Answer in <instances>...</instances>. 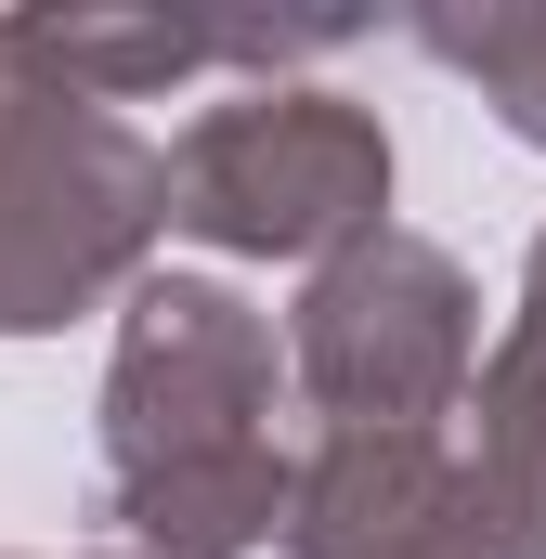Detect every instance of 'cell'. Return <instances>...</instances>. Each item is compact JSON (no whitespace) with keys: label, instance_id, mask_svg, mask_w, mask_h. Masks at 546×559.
I'll return each mask as SVG.
<instances>
[{"label":"cell","instance_id":"7","mask_svg":"<svg viewBox=\"0 0 546 559\" xmlns=\"http://www.w3.org/2000/svg\"><path fill=\"white\" fill-rule=\"evenodd\" d=\"M468 429H482L495 455H521V468L546 481V235H534V274H521V312H508V338L482 352Z\"/></svg>","mask_w":546,"mask_h":559},{"label":"cell","instance_id":"5","mask_svg":"<svg viewBox=\"0 0 546 559\" xmlns=\"http://www.w3.org/2000/svg\"><path fill=\"white\" fill-rule=\"evenodd\" d=\"M286 559H546V481L482 429H325Z\"/></svg>","mask_w":546,"mask_h":559},{"label":"cell","instance_id":"1","mask_svg":"<svg viewBox=\"0 0 546 559\" xmlns=\"http://www.w3.org/2000/svg\"><path fill=\"white\" fill-rule=\"evenodd\" d=\"M273 325L209 274L131 286L118 325V378H105V521L131 559H248L286 534L299 468L273 455Z\"/></svg>","mask_w":546,"mask_h":559},{"label":"cell","instance_id":"6","mask_svg":"<svg viewBox=\"0 0 546 559\" xmlns=\"http://www.w3.org/2000/svg\"><path fill=\"white\" fill-rule=\"evenodd\" d=\"M429 66H455L521 143H546V0H482V13H416L404 26Z\"/></svg>","mask_w":546,"mask_h":559},{"label":"cell","instance_id":"3","mask_svg":"<svg viewBox=\"0 0 546 559\" xmlns=\"http://www.w3.org/2000/svg\"><path fill=\"white\" fill-rule=\"evenodd\" d=\"M391 209V131L339 92H248L169 143V222L235 261H339Z\"/></svg>","mask_w":546,"mask_h":559},{"label":"cell","instance_id":"4","mask_svg":"<svg viewBox=\"0 0 546 559\" xmlns=\"http://www.w3.org/2000/svg\"><path fill=\"white\" fill-rule=\"evenodd\" d=\"M286 378L312 391L325 429H442L482 391V299L429 235H365L299 286Z\"/></svg>","mask_w":546,"mask_h":559},{"label":"cell","instance_id":"2","mask_svg":"<svg viewBox=\"0 0 546 559\" xmlns=\"http://www.w3.org/2000/svg\"><path fill=\"white\" fill-rule=\"evenodd\" d=\"M169 222V156L79 92L26 13H0V338H39L143 274Z\"/></svg>","mask_w":546,"mask_h":559},{"label":"cell","instance_id":"8","mask_svg":"<svg viewBox=\"0 0 546 559\" xmlns=\"http://www.w3.org/2000/svg\"><path fill=\"white\" fill-rule=\"evenodd\" d=\"M118 559H131V547H118Z\"/></svg>","mask_w":546,"mask_h":559}]
</instances>
